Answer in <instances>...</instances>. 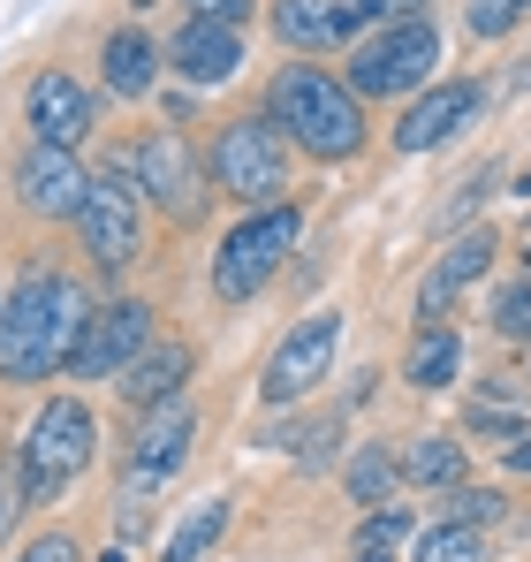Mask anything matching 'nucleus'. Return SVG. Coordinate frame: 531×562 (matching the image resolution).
Returning <instances> with one entry per match:
<instances>
[{
    "instance_id": "obj_1",
    "label": "nucleus",
    "mask_w": 531,
    "mask_h": 562,
    "mask_svg": "<svg viewBox=\"0 0 531 562\" xmlns=\"http://www.w3.org/2000/svg\"><path fill=\"white\" fill-rule=\"evenodd\" d=\"M84 327H91L84 281H69L61 267H46V259L23 267V281H15L8 304H0V380H8V387L54 380L77 358Z\"/></svg>"
},
{
    "instance_id": "obj_2",
    "label": "nucleus",
    "mask_w": 531,
    "mask_h": 562,
    "mask_svg": "<svg viewBox=\"0 0 531 562\" xmlns=\"http://www.w3.org/2000/svg\"><path fill=\"white\" fill-rule=\"evenodd\" d=\"M266 122H273L289 145H304L312 160H350L357 145H364V106H357V92L342 77L312 69V61H289V69L273 77Z\"/></svg>"
},
{
    "instance_id": "obj_3",
    "label": "nucleus",
    "mask_w": 531,
    "mask_h": 562,
    "mask_svg": "<svg viewBox=\"0 0 531 562\" xmlns=\"http://www.w3.org/2000/svg\"><path fill=\"white\" fill-rule=\"evenodd\" d=\"M296 236H304V213L281 198V205H259V213H244L228 236H221V259H213V296L221 304H251L266 281L281 274V259L296 251Z\"/></svg>"
},
{
    "instance_id": "obj_4",
    "label": "nucleus",
    "mask_w": 531,
    "mask_h": 562,
    "mask_svg": "<svg viewBox=\"0 0 531 562\" xmlns=\"http://www.w3.org/2000/svg\"><path fill=\"white\" fill-rule=\"evenodd\" d=\"M91 449H99L91 403H77V395H46L38 418H31V434H23V494H31V502L69 494V479L91 464Z\"/></svg>"
},
{
    "instance_id": "obj_5",
    "label": "nucleus",
    "mask_w": 531,
    "mask_h": 562,
    "mask_svg": "<svg viewBox=\"0 0 531 562\" xmlns=\"http://www.w3.org/2000/svg\"><path fill=\"white\" fill-rule=\"evenodd\" d=\"M77 244H84V259L99 274H129V259L145 251V190L129 168H99L91 176V198L84 213H77Z\"/></svg>"
},
{
    "instance_id": "obj_6",
    "label": "nucleus",
    "mask_w": 531,
    "mask_h": 562,
    "mask_svg": "<svg viewBox=\"0 0 531 562\" xmlns=\"http://www.w3.org/2000/svg\"><path fill=\"white\" fill-rule=\"evenodd\" d=\"M441 69V31L426 15H403V23H380L350 61V92L364 99H395V92H418L426 77Z\"/></svg>"
},
{
    "instance_id": "obj_7",
    "label": "nucleus",
    "mask_w": 531,
    "mask_h": 562,
    "mask_svg": "<svg viewBox=\"0 0 531 562\" xmlns=\"http://www.w3.org/2000/svg\"><path fill=\"white\" fill-rule=\"evenodd\" d=\"M213 183H221V198H244L251 213H259V205H281V183H289L281 130L259 122V114L221 122V137H213Z\"/></svg>"
},
{
    "instance_id": "obj_8",
    "label": "nucleus",
    "mask_w": 531,
    "mask_h": 562,
    "mask_svg": "<svg viewBox=\"0 0 531 562\" xmlns=\"http://www.w3.org/2000/svg\"><path fill=\"white\" fill-rule=\"evenodd\" d=\"M190 441H197V403H190V395H168V403L137 411V426H129V457H122V502L152 494V486L190 457Z\"/></svg>"
},
{
    "instance_id": "obj_9",
    "label": "nucleus",
    "mask_w": 531,
    "mask_h": 562,
    "mask_svg": "<svg viewBox=\"0 0 531 562\" xmlns=\"http://www.w3.org/2000/svg\"><path fill=\"white\" fill-rule=\"evenodd\" d=\"M335 342H342V319H335V312L296 319V327L281 335V350L266 358V373H259V403H266V411L304 403V395L327 380V366H335Z\"/></svg>"
},
{
    "instance_id": "obj_10",
    "label": "nucleus",
    "mask_w": 531,
    "mask_h": 562,
    "mask_svg": "<svg viewBox=\"0 0 531 562\" xmlns=\"http://www.w3.org/2000/svg\"><path fill=\"white\" fill-rule=\"evenodd\" d=\"M15 198H23V213H38V221H77L84 198H91V168L69 145H23V160H15Z\"/></svg>"
},
{
    "instance_id": "obj_11",
    "label": "nucleus",
    "mask_w": 531,
    "mask_h": 562,
    "mask_svg": "<svg viewBox=\"0 0 531 562\" xmlns=\"http://www.w3.org/2000/svg\"><path fill=\"white\" fill-rule=\"evenodd\" d=\"M152 350V312L129 296V304H106V312H91L84 342H77V358H69V380H122L137 358Z\"/></svg>"
},
{
    "instance_id": "obj_12",
    "label": "nucleus",
    "mask_w": 531,
    "mask_h": 562,
    "mask_svg": "<svg viewBox=\"0 0 531 562\" xmlns=\"http://www.w3.org/2000/svg\"><path fill=\"white\" fill-rule=\"evenodd\" d=\"M129 176H137V190H145L168 221H197V213H205L197 160H190V145H182L176 130H145V137H137V160H129Z\"/></svg>"
},
{
    "instance_id": "obj_13",
    "label": "nucleus",
    "mask_w": 531,
    "mask_h": 562,
    "mask_svg": "<svg viewBox=\"0 0 531 562\" xmlns=\"http://www.w3.org/2000/svg\"><path fill=\"white\" fill-rule=\"evenodd\" d=\"M23 114H31V145H69V153H77V145L91 137V92L69 77V69H38Z\"/></svg>"
},
{
    "instance_id": "obj_14",
    "label": "nucleus",
    "mask_w": 531,
    "mask_h": 562,
    "mask_svg": "<svg viewBox=\"0 0 531 562\" xmlns=\"http://www.w3.org/2000/svg\"><path fill=\"white\" fill-rule=\"evenodd\" d=\"M478 106H486V85H463V77H455V85H433L426 99H410V114L395 122V145H403V153H433V145L455 137Z\"/></svg>"
},
{
    "instance_id": "obj_15",
    "label": "nucleus",
    "mask_w": 531,
    "mask_h": 562,
    "mask_svg": "<svg viewBox=\"0 0 531 562\" xmlns=\"http://www.w3.org/2000/svg\"><path fill=\"white\" fill-rule=\"evenodd\" d=\"M168 61H176V77H190V85H228L244 69V31L182 15V31L168 38Z\"/></svg>"
},
{
    "instance_id": "obj_16",
    "label": "nucleus",
    "mask_w": 531,
    "mask_h": 562,
    "mask_svg": "<svg viewBox=\"0 0 531 562\" xmlns=\"http://www.w3.org/2000/svg\"><path fill=\"white\" fill-rule=\"evenodd\" d=\"M273 31L296 46V54H327L357 31V0H281L273 8Z\"/></svg>"
},
{
    "instance_id": "obj_17",
    "label": "nucleus",
    "mask_w": 531,
    "mask_h": 562,
    "mask_svg": "<svg viewBox=\"0 0 531 562\" xmlns=\"http://www.w3.org/2000/svg\"><path fill=\"white\" fill-rule=\"evenodd\" d=\"M486 259H494V228H471V236H455V244H448V259L433 267V274H426V289H418V312H426V327H433L448 304H455V289H463V281L486 274Z\"/></svg>"
},
{
    "instance_id": "obj_18",
    "label": "nucleus",
    "mask_w": 531,
    "mask_h": 562,
    "mask_svg": "<svg viewBox=\"0 0 531 562\" xmlns=\"http://www.w3.org/2000/svg\"><path fill=\"white\" fill-rule=\"evenodd\" d=\"M190 366H197V358H190L182 342H152V350H145V358H137L129 373L114 380V395H122L129 411H152V403H168V395H182V380H190Z\"/></svg>"
},
{
    "instance_id": "obj_19",
    "label": "nucleus",
    "mask_w": 531,
    "mask_h": 562,
    "mask_svg": "<svg viewBox=\"0 0 531 562\" xmlns=\"http://www.w3.org/2000/svg\"><path fill=\"white\" fill-rule=\"evenodd\" d=\"M99 69H106V85H114L122 99H145V92H152V77H160V46H152L137 23H122V31H106Z\"/></svg>"
},
{
    "instance_id": "obj_20",
    "label": "nucleus",
    "mask_w": 531,
    "mask_h": 562,
    "mask_svg": "<svg viewBox=\"0 0 531 562\" xmlns=\"http://www.w3.org/2000/svg\"><path fill=\"white\" fill-rule=\"evenodd\" d=\"M221 532H228V502L213 494V502H197V509L176 525V540H168V555H160V562H205Z\"/></svg>"
},
{
    "instance_id": "obj_21",
    "label": "nucleus",
    "mask_w": 531,
    "mask_h": 562,
    "mask_svg": "<svg viewBox=\"0 0 531 562\" xmlns=\"http://www.w3.org/2000/svg\"><path fill=\"white\" fill-rule=\"evenodd\" d=\"M455 358H463V342H455L448 327H426V335L410 342L403 380H410V387H448V380H455Z\"/></svg>"
},
{
    "instance_id": "obj_22",
    "label": "nucleus",
    "mask_w": 531,
    "mask_h": 562,
    "mask_svg": "<svg viewBox=\"0 0 531 562\" xmlns=\"http://www.w3.org/2000/svg\"><path fill=\"white\" fill-rule=\"evenodd\" d=\"M486 555V532L478 525H433L418 540V562H478Z\"/></svg>"
},
{
    "instance_id": "obj_23",
    "label": "nucleus",
    "mask_w": 531,
    "mask_h": 562,
    "mask_svg": "<svg viewBox=\"0 0 531 562\" xmlns=\"http://www.w3.org/2000/svg\"><path fill=\"white\" fill-rule=\"evenodd\" d=\"M410 479H426V486H455V479H463V449L441 441V434H426V441L410 449Z\"/></svg>"
},
{
    "instance_id": "obj_24",
    "label": "nucleus",
    "mask_w": 531,
    "mask_h": 562,
    "mask_svg": "<svg viewBox=\"0 0 531 562\" xmlns=\"http://www.w3.org/2000/svg\"><path fill=\"white\" fill-rule=\"evenodd\" d=\"M441 509H448L441 525H478V532H486V525L501 517V494H494V486H455Z\"/></svg>"
},
{
    "instance_id": "obj_25",
    "label": "nucleus",
    "mask_w": 531,
    "mask_h": 562,
    "mask_svg": "<svg viewBox=\"0 0 531 562\" xmlns=\"http://www.w3.org/2000/svg\"><path fill=\"white\" fill-rule=\"evenodd\" d=\"M494 327H501V335H517V342H531V281L494 289Z\"/></svg>"
},
{
    "instance_id": "obj_26",
    "label": "nucleus",
    "mask_w": 531,
    "mask_h": 562,
    "mask_svg": "<svg viewBox=\"0 0 531 562\" xmlns=\"http://www.w3.org/2000/svg\"><path fill=\"white\" fill-rule=\"evenodd\" d=\"M350 494L357 502H387V494H395V464H387L380 449H364V457L350 464Z\"/></svg>"
},
{
    "instance_id": "obj_27",
    "label": "nucleus",
    "mask_w": 531,
    "mask_h": 562,
    "mask_svg": "<svg viewBox=\"0 0 531 562\" xmlns=\"http://www.w3.org/2000/svg\"><path fill=\"white\" fill-rule=\"evenodd\" d=\"M524 8H531V0H471V31H478V38H501Z\"/></svg>"
},
{
    "instance_id": "obj_28",
    "label": "nucleus",
    "mask_w": 531,
    "mask_h": 562,
    "mask_svg": "<svg viewBox=\"0 0 531 562\" xmlns=\"http://www.w3.org/2000/svg\"><path fill=\"white\" fill-rule=\"evenodd\" d=\"M182 15H197V23H228V31H244V23H251V0H182Z\"/></svg>"
},
{
    "instance_id": "obj_29",
    "label": "nucleus",
    "mask_w": 531,
    "mask_h": 562,
    "mask_svg": "<svg viewBox=\"0 0 531 562\" xmlns=\"http://www.w3.org/2000/svg\"><path fill=\"white\" fill-rule=\"evenodd\" d=\"M471 426H478V434H501L509 449L524 441V418H517V411H494V403H478V411H471Z\"/></svg>"
},
{
    "instance_id": "obj_30",
    "label": "nucleus",
    "mask_w": 531,
    "mask_h": 562,
    "mask_svg": "<svg viewBox=\"0 0 531 562\" xmlns=\"http://www.w3.org/2000/svg\"><path fill=\"white\" fill-rule=\"evenodd\" d=\"M23 562H84V555H77V540H69V532H38V540L23 548Z\"/></svg>"
},
{
    "instance_id": "obj_31",
    "label": "nucleus",
    "mask_w": 531,
    "mask_h": 562,
    "mask_svg": "<svg viewBox=\"0 0 531 562\" xmlns=\"http://www.w3.org/2000/svg\"><path fill=\"white\" fill-rule=\"evenodd\" d=\"M509 464H517V471H531V441H517V449H509Z\"/></svg>"
},
{
    "instance_id": "obj_32",
    "label": "nucleus",
    "mask_w": 531,
    "mask_h": 562,
    "mask_svg": "<svg viewBox=\"0 0 531 562\" xmlns=\"http://www.w3.org/2000/svg\"><path fill=\"white\" fill-rule=\"evenodd\" d=\"M509 85H517V92H524V85H531V54H524V61H517V77H509Z\"/></svg>"
},
{
    "instance_id": "obj_33",
    "label": "nucleus",
    "mask_w": 531,
    "mask_h": 562,
    "mask_svg": "<svg viewBox=\"0 0 531 562\" xmlns=\"http://www.w3.org/2000/svg\"><path fill=\"white\" fill-rule=\"evenodd\" d=\"M8 509H15V502H8V486H0V525H8Z\"/></svg>"
},
{
    "instance_id": "obj_34",
    "label": "nucleus",
    "mask_w": 531,
    "mask_h": 562,
    "mask_svg": "<svg viewBox=\"0 0 531 562\" xmlns=\"http://www.w3.org/2000/svg\"><path fill=\"white\" fill-rule=\"evenodd\" d=\"M410 8H418V0H410Z\"/></svg>"
},
{
    "instance_id": "obj_35",
    "label": "nucleus",
    "mask_w": 531,
    "mask_h": 562,
    "mask_svg": "<svg viewBox=\"0 0 531 562\" xmlns=\"http://www.w3.org/2000/svg\"><path fill=\"white\" fill-rule=\"evenodd\" d=\"M0 304H8V296H0Z\"/></svg>"
}]
</instances>
